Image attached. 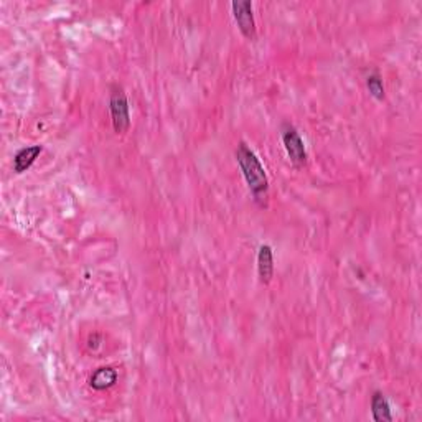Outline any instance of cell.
I'll use <instances>...</instances> for the list:
<instances>
[{
    "label": "cell",
    "instance_id": "cell-9",
    "mask_svg": "<svg viewBox=\"0 0 422 422\" xmlns=\"http://www.w3.org/2000/svg\"><path fill=\"white\" fill-rule=\"evenodd\" d=\"M367 88L375 99L383 101L384 99V84L383 78L378 75V73H371V75L367 78Z\"/></svg>",
    "mask_w": 422,
    "mask_h": 422
},
{
    "label": "cell",
    "instance_id": "cell-7",
    "mask_svg": "<svg viewBox=\"0 0 422 422\" xmlns=\"http://www.w3.org/2000/svg\"><path fill=\"white\" fill-rule=\"evenodd\" d=\"M119 373L112 367H101L97 368L89 378V386L96 391H104V389L112 388L117 383Z\"/></svg>",
    "mask_w": 422,
    "mask_h": 422
},
{
    "label": "cell",
    "instance_id": "cell-3",
    "mask_svg": "<svg viewBox=\"0 0 422 422\" xmlns=\"http://www.w3.org/2000/svg\"><path fill=\"white\" fill-rule=\"evenodd\" d=\"M282 142L286 147L287 156L295 167H303L307 164V150L303 139L294 125L284 124L282 125Z\"/></svg>",
    "mask_w": 422,
    "mask_h": 422
},
{
    "label": "cell",
    "instance_id": "cell-1",
    "mask_svg": "<svg viewBox=\"0 0 422 422\" xmlns=\"http://www.w3.org/2000/svg\"><path fill=\"white\" fill-rule=\"evenodd\" d=\"M236 162L241 169L243 177H245L247 188L253 195L254 201L259 206H267V198H269V178H267L266 169H264L262 162L256 156L254 150L249 149L246 142H239L236 150Z\"/></svg>",
    "mask_w": 422,
    "mask_h": 422
},
{
    "label": "cell",
    "instance_id": "cell-6",
    "mask_svg": "<svg viewBox=\"0 0 422 422\" xmlns=\"http://www.w3.org/2000/svg\"><path fill=\"white\" fill-rule=\"evenodd\" d=\"M43 152L42 145H27V147L20 149L14 157V172L23 173L27 172L32 165L35 164L36 158Z\"/></svg>",
    "mask_w": 422,
    "mask_h": 422
},
{
    "label": "cell",
    "instance_id": "cell-5",
    "mask_svg": "<svg viewBox=\"0 0 422 422\" xmlns=\"http://www.w3.org/2000/svg\"><path fill=\"white\" fill-rule=\"evenodd\" d=\"M259 282L267 286L274 277V251L269 245H261L258 251Z\"/></svg>",
    "mask_w": 422,
    "mask_h": 422
},
{
    "label": "cell",
    "instance_id": "cell-8",
    "mask_svg": "<svg viewBox=\"0 0 422 422\" xmlns=\"http://www.w3.org/2000/svg\"><path fill=\"white\" fill-rule=\"evenodd\" d=\"M371 414H373V419H375L376 422H391L393 421L391 406H389V401L381 391L373 393Z\"/></svg>",
    "mask_w": 422,
    "mask_h": 422
},
{
    "label": "cell",
    "instance_id": "cell-4",
    "mask_svg": "<svg viewBox=\"0 0 422 422\" xmlns=\"http://www.w3.org/2000/svg\"><path fill=\"white\" fill-rule=\"evenodd\" d=\"M234 20H236L238 28L247 40H256V20L253 12V2L249 0H234L231 3Z\"/></svg>",
    "mask_w": 422,
    "mask_h": 422
},
{
    "label": "cell",
    "instance_id": "cell-2",
    "mask_svg": "<svg viewBox=\"0 0 422 422\" xmlns=\"http://www.w3.org/2000/svg\"><path fill=\"white\" fill-rule=\"evenodd\" d=\"M109 111H111L112 127L117 134H125L131 127V111H129V101L124 89L112 86L109 96Z\"/></svg>",
    "mask_w": 422,
    "mask_h": 422
}]
</instances>
